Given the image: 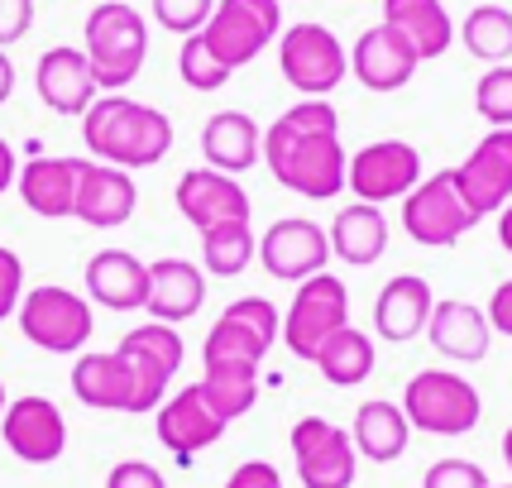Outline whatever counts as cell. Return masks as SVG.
Instances as JSON below:
<instances>
[{"instance_id":"obj_1","label":"cell","mask_w":512,"mask_h":488,"mask_svg":"<svg viewBox=\"0 0 512 488\" xmlns=\"http://www.w3.org/2000/svg\"><path fill=\"white\" fill-rule=\"evenodd\" d=\"M264 163L273 182L307 201H331L345 187V144L340 115L326 96H302L264 130Z\"/></svg>"},{"instance_id":"obj_2","label":"cell","mask_w":512,"mask_h":488,"mask_svg":"<svg viewBox=\"0 0 512 488\" xmlns=\"http://www.w3.org/2000/svg\"><path fill=\"white\" fill-rule=\"evenodd\" d=\"M82 144L91 149L96 163H115L125 173L154 168L173 149V120L144 106L125 91H106L82 111Z\"/></svg>"},{"instance_id":"obj_3","label":"cell","mask_w":512,"mask_h":488,"mask_svg":"<svg viewBox=\"0 0 512 488\" xmlns=\"http://www.w3.org/2000/svg\"><path fill=\"white\" fill-rule=\"evenodd\" d=\"M82 53L101 91H125L149 58V20L125 0H101L82 24Z\"/></svg>"},{"instance_id":"obj_4","label":"cell","mask_w":512,"mask_h":488,"mask_svg":"<svg viewBox=\"0 0 512 488\" xmlns=\"http://www.w3.org/2000/svg\"><path fill=\"white\" fill-rule=\"evenodd\" d=\"M402 417L407 426L431 431V436H469L484 417V402L469 378L422 369V374H412L407 393H402Z\"/></svg>"},{"instance_id":"obj_5","label":"cell","mask_w":512,"mask_h":488,"mask_svg":"<svg viewBox=\"0 0 512 488\" xmlns=\"http://www.w3.org/2000/svg\"><path fill=\"white\" fill-rule=\"evenodd\" d=\"M197 34L230 72H240L283 34V0H216Z\"/></svg>"},{"instance_id":"obj_6","label":"cell","mask_w":512,"mask_h":488,"mask_svg":"<svg viewBox=\"0 0 512 488\" xmlns=\"http://www.w3.org/2000/svg\"><path fill=\"white\" fill-rule=\"evenodd\" d=\"M278 67L297 96H331L350 77V48L326 24L302 20L278 34Z\"/></svg>"},{"instance_id":"obj_7","label":"cell","mask_w":512,"mask_h":488,"mask_svg":"<svg viewBox=\"0 0 512 488\" xmlns=\"http://www.w3.org/2000/svg\"><path fill=\"white\" fill-rule=\"evenodd\" d=\"M15 316H20L24 340L48 355H77L91 340V302L63 283H44V288L24 292Z\"/></svg>"},{"instance_id":"obj_8","label":"cell","mask_w":512,"mask_h":488,"mask_svg":"<svg viewBox=\"0 0 512 488\" xmlns=\"http://www.w3.org/2000/svg\"><path fill=\"white\" fill-rule=\"evenodd\" d=\"M340 326H350V288H345L335 273H316L307 283H297V297H292L288 316H283L278 340L288 345L292 359H307V364H312L316 350H321Z\"/></svg>"},{"instance_id":"obj_9","label":"cell","mask_w":512,"mask_h":488,"mask_svg":"<svg viewBox=\"0 0 512 488\" xmlns=\"http://www.w3.org/2000/svg\"><path fill=\"white\" fill-rule=\"evenodd\" d=\"M283 316L268 297H235L216 316V326L201 345V364H264V355L278 345Z\"/></svg>"},{"instance_id":"obj_10","label":"cell","mask_w":512,"mask_h":488,"mask_svg":"<svg viewBox=\"0 0 512 488\" xmlns=\"http://www.w3.org/2000/svg\"><path fill=\"white\" fill-rule=\"evenodd\" d=\"M115 355L125 359V369L134 378V412H154L158 402L168 398V383L187 359L178 326H163V321H144L130 335H120Z\"/></svg>"},{"instance_id":"obj_11","label":"cell","mask_w":512,"mask_h":488,"mask_svg":"<svg viewBox=\"0 0 512 488\" xmlns=\"http://www.w3.org/2000/svg\"><path fill=\"white\" fill-rule=\"evenodd\" d=\"M474 225L479 221H474V211L460 197L450 168L436 173V178H422L402 197V230H407V240L426 244V249H455Z\"/></svg>"},{"instance_id":"obj_12","label":"cell","mask_w":512,"mask_h":488,"mask_svg":"<svg viewBox=\"0 0 512 488\" xmlns=\"http://www.w3.org/2000/svg\"><path fill=\"white\" fill-rule=\"evenodd\" d=\"M288 445H292V465H297L302 488H350L355 484L359 455H355V441H350L345 426L326 422V417H302V422H292Z\"/></svg>"},{"instance_id":"obj_13","label":"cell","mask_w":512,"mask_h":488,"mask_svg":"<svg viewBox=\"0 0 512 488\" xmlns=\"http://www.w3.org/2000/svg\"><path fill=\"white\" fill-rule=\"evenodd\" d=\"M422 182V154L407 139H374L345 163V187L355 201L383 206V201H402Z\"/></svg>"},{"instance_id":"obj_14","label":"cell","mask_w":512,"mask_h":488,"mask_svg":"<svg viewBox=\"0 0 512 488\" xmlns=\"http://www.w3.org/2000/svg\"><path fill=\"white\" fill-rule=\"evenodd\" d=\"M450 178L460 187L465 206L474 211V221L498 216L512 201V130H489L465 154V163L450 168Z\"/></svg>"},{"instance_id":"obj_15","label":"cell","mask_w":512,"mask_h":488,"mask_svg":"<svg viewBox=\"0 0 512 488\" xmlns=\"http://www.w3.org/2000/svg\"><path fill=\"white\" fill-rule=\"evenodd\" d=\"M259 264L278 278V283H307L316 273H326L331 264V240L326 230L307 216H288V221H273L259 235Z\"/></svg>"},{"instance_id":"obj_16","label":"cell","mask_w":512,"mask_h":488,"mask_svg":"<svg viewBox=\"0 0 512 488\" xmlns=\"http://www.w3.org/2000/svg\"><path fill=\"white\" fill-rule=\"evenodd\" d=\"M0 436H5V450L15 460H24V465H53V460H63V450H67L63 412H58V402L39 398V393L5 402Z\"/></svg>"},{"instance_id":"obj_17","label":"cell","mask_w":512,"mask_h":488,"mask_svg":"<svg viewBox=\"0 0 512 488\" xmlns=\"http://www.w3.org/2000/svg\"><path fill=\"white\" fill-rule=\"evenodd\" d=\"M417 67H422L417 48L407 44L398 29H388V24L364 29L355 39V48H350V72H355V82L364 91H379V96L402 91L412 77H417Z\"/></svg>"},{"instance_id":"obj_18","label":"cell","mask_w":512,"mask_h":488,"mask_svg":"<svg viewBox=\"0 0 512 488\" xmlns=\"http://www.w3.org/2000/svg\"><path fill=\"white\" fill-rule=\"evenodd\" d=\"M173 201H178L182 221L197 225V235L211 230V225H225V221H249V211H254V206H249V192L230 178V173H221V168H187L178 178Z\"/></svg>"},{"instance_id":"obj_19","label":"cell","mask_w":512,"mask_h":488,"mask_svg":"<svg viewBox=\"0 0 512 488\" xmlns=\"http://www.w3.org/2000/svg\"><path fill=\"white\" fill-rule=\"evenodd\" d=\"M158 417V441L168 445L173 455H178L182 465H192L197 460V450H211V445L225 436V422L211 412V402L201 398L197 383H187L182 393H173V398H163L154 407Z\"/></svg>"},{"instance_id":"obj_20","label":"cell","mask_w":512,"mask_h":488,"mask_svg":"<svg viewBox=\"0 0 512 488\" xmlns=\"http://www.w3.org/2000/svg\"><path fill=\"white\" fill-rule=\"evenodd\" d=\"M139 206V187L125 168L115 163H96L87 158L82 163V178H77V201H72V216L82 225H96V230H115L125 225Z\"/></svg>"},{"instance_id":"obj_21","label":"cell","mask_w":512,"mask_h":488,"mask_svg":"<svg viewBox=\"0 0 512 488\" xmlns=\"http://www.w3.org/2000/svg\"><path fill=\"white\" fill-rule=\"evenodd\" d=\"M426 340L441 359H455V364H479L493 345V326L489 316L474 307V302H460V297H436V307L426 316Z\"/></svg>"},{"instance_id":"obj_22","label":"cell","mask_w":512,"mask_h":488,"mask_svg":"<svg viewBox=\"0 0 512 488\" xmlns=\"http://www.w3.org/2000/svg\"><path fill=\"white\" fill-rule=\"evenodd\" d=\"M34 91L53 115H82L101 96L96 77H91V63L82 48L72 44H58L48 48L44 58L34 63Z\"/></svg>"},{"instance_id":"obj_23","label":"cell","mask_w":512,"mask_h":488,"mask_svg":"<svg viewBox=\"0 0 512 488\" xmlns=\"http://www.w3.org/2000/svg\"><path fill=\"white\" fill-rule=\"evenodd\" d=\"M82 163L87 158H48L34 154L15 173V187H20V201L44 216V221H67L72 216V201H77V178H82Z\"/></svg>"},{"instance_id":"obj_24","label":"cell","mask_w":512,"mask_h":488,"mask_svg":"<svg viewBox=\"0 0 512 488\" xmlns=\"http://www.w3.org/2000/svg\"><path fill=\"white\" fill-rule=\"evenodd\" d=\"M201 302H206V273L192 259H158V264H149V297H144L149 321L182 326V321H192L201 311Z\"/></svg>"},{"instance_id":"obj_25","label":"cell","mask_w":512,"mask_h":488,"mask_svg":"<svg viewBox=\"0 0 512 488\" xmlns=\"http://www.w3.org/2000/svg\"><path fill=\"white\" fill-rule=\"evenodd\" d=\"M201 154H206V168L240 178L254 163H264V130L245 111H216L201 125Z\"/></svg>"},{"instance_id":"obj_26","label":"cell","mask_w":512,"mask_h":488,"mask_svg":"<svg viewBox=\"0 0 512 488\" xmlns=\"http://www.w3.org/2000/svg\"><path fill=\"white\" fill-rule=\"evenodd\" d=\"M87 297L111 311H139L149 297V264L130 249H101L87 259Z\"/></svg>"},{"instance_id":"obj_27","label":"cell","mask_w":512,"mask_h":488,"mask_svg":"<svg viewBox=\"0 0 512 488\" xmlns=\"http://www.w3.org/2000/svg\"><path fill=\"white\" fill-rule=\"evenodd\" d=\"M436 307V292L422 273H398L379 288V302H374V331L383 340H412V335L426 331V316Z\"/></svg>"},{"instance_id":"obj_28","label":"cell","mask_w":512,"mask_h":488,"mask_svg":"<svg viewBox=\"0 0 512 488\" xmlns=\"http://www.w3.org/2000/svg\"><path fill=\"white\" fill-rule=\"evenodd\" d=\"M326 240H331V259H345V264H355V268H369V264H379L383 249H388V216H383V206L350 201V206H340V211H335Z\"/></svg>"},{"instance_id":"obj_29","label":"cell","mask_w":512,"mask_h":488,"mask_svg":"<svg viewBox=\"0 0 512 488\" xmlns=\"http://www.w3.org/2000/svg\"><path fill=\"white\" fill-rule=\"evenodd\" d=\"M383 24L398 29L407 44L417 48V58L431 63L455 44V20H450L446 0H383Z\"/></svg>"},{"instance_id":"obj_30","label":"cell","mask_w":512,"mask_h":488,"mask_svg":"<svg viewBox=\"0 0 512 488\" xmlns=\"http://www.w3.org/2000/svg\"><path fill=\"white\" fill-rule=\"evenodd\" d=\"M72 393L96 412H134V378L115 350H91L72 364Z\"/></svg>"},{"instance_id":"obj_31","label":"cell","mask_w":512,"mask_h":488,"mask_svg":"<svg viewBox=\"0 0 512 488\" xmlns=\"http://www.w3.org/2000/svg\"><path fill=\"white\" fill-rule=\"evenodd\" d=\"M350 441H355V455H364L369 465H393L402 450H407V441H412V426H407L398 402L374 398L355 412Z\"/></svg>"},{"instance_id":"obj_32","label":"cell","mask_w":512,"mask_h":488,"mask_svg":"<svg viewBox=\"0 0 512 488\" xmlns=\"http://www.w3.org/2000/svg\"><path fill=\"white\" fill-rule=\"evenodd\" d=\"M197 388H201V398L211 402V412L230 426L259 402V369L254 364H206Z\"/></svg>"},{"instance_id":"obj_33","label":"cell","mask_w":512,"mask_h":488,"mask_svg":"<svg viewBox=\"0 0 512 488\" xmlns=\"http://www.w3.org/2000/svg\"><path fill=\"white\" fill-rule=\"evenodd\" d=\"M312 364L321 369V378H326L331 388H355V383H364V378L374 374V335L355 331V326H340V331L316 350Z\"/></svg>"},{"instance_id":"obj_34","label":"cell","mask_w":512,"mask_h":488,"mask_svg":"<svg viewBox=\"0 0 512 488\" xmlns=\"http://www.w3.org/2000/svg\"><path fill=\"white\" fill-rule=\"evenodd\" d=\"M254 254H259V235L249 221H225L201 230V273H211V278H240Z\"/></svg>"},{"instance_id":"obj_35","label":"cell","mask_w":512,"mask_h":488,"mask_svg":"<svg viewBox=\"0 0 512 488\" xmlns=\"http://www.w3.org/2000/svg\"><path fill=\"white\" fill-rule=\"evenodd\" d=\"M455 39L469 48V58L479 63H508L512 58V10L503 5H474L465 15V24L455 29Z\"/></svg>"},{"instance_id":"obj_36","label":"cell","mask_w":512,"mask_h":488,"mask_svg":"<svg viewBox=\"0 0 512 488\" xmlns=\"http://www.w3.org/2000/svg\"><path fill=\"white\" fill-rule=\"evenodd\" d=\"M178 77H182V87H192V91H221L235 72L206 48L201 34H187L178 48Z\"/></svg>"},{"instance_id":"obj_37","label":"cell","mask_w":512,"mask_h":488,"mask_svg":"<svg viewBox=\"0 0 512 488\" xmlns=\"http://www.w3.org/2000/svg\"><path fill=\"white\" fill-rule=\"evenodd\" d=\"M474 111L489 120L493 130H512V67L498 63L479 77L474 87Z\"/></svg>"},{"instance_id":"obj_38","label":"cell","mask_w":512,"mask_h":488,"mask_svg":"<svg viewBox=\"0 0 512 488\" xmlns=\"http://www.w3.org/2000/svg\"><path fill=\"white\" fill-rule=\"evenodd\" d=\"M211 10H216V0H154V20L158 29H168V34H197L201 24L211 20Z\"/></svg>"},{"instance_id":"obj_39","label":"cell","mask_w":512,"mask_h":488,"mask_svg":"<svg viewBox=\"0 0 512 488\" xmlns=\"http://www.w3.org/2000/svg\"><path fill=\"white\" fill-rule=\"evenodd\" d=\"M422 488H489V474L474 465V460H436L422 474Z\"/></svg>"},{"instance_id":"obj_40","label":"cell","mask_w":512,"mask_h":488,"mask_svg":"<svg viewBox=\"0 0 512 488\" xmlns=\"http://www.w3.org/2000/svg\"><path fill=\"white\" fill-rule=\"evenodd\" d=\"M20 297H24V259L0 244V321H10L20 311Z\"/></svg>"},{"instance_id":"obj_41","label":"cell","mask_w":512,"mask_h":488,"mask_svg":"<svg viewBox=\"0 0 512 488\" xmlns=\"http://www.w3.org/2000/svg\"><path fill=\"white\" fill-rule=\"evenodd\" d=\"M106 488H168V479H163L158 465H149V460H120V465L106 474Z\"/></svg>"},{"instance_id":"obj_42","label":"cell","mask_w":512,"mask_h":488,"mask_svg":"<svg viewBox=\"0 0 512 488\" xmlns=\"http://www.w3.org/2000/svg\"><path fill=\"white\" fill-rule=\"evenodd\" d=\"M34 29V0H0V48L20 44Z\"/></svg>"},{"instance_id":"obj_43","label":"cell","mask_w":512,"mask_h":488,"mask_svg":"<svg viewBox=\"0 0 512 488\" xmlns=\"http://www.w3.org/2000/svg\"><path fill=\"white\" fill-rule=\"evenodd\" d=\"M225 488H283V474H278V465H268V460H245V465L230 469Z\"/></svg>"},{"instance_id":"obj_44","label":"cell","mask_w":512,"mask_h":488,"mask_svg":"<svg viewBox=\"0 0 512 488\" xmlns=\"http://www.w3.org/2000/svg\"><path fill=\"white\" fill-rule=\"evenodd\" d=\"M484 316H489L493 335H508V340H512V278H503V283L493 288V297H489V307H484Z\"/></svg>"},{"instance_id":"obj_45","label":"cell","mask_w":512,"mask_h":488,"mask_svg":"<svg viewBox=\"0 0 512 488\" xmlns=\"http://www.w3.org/2000/svg\"><path fill=\"white\" fill-rule=\"evenodd\" d=\"M15 173H20V163H15V149L0 139V192H10L15 187Z\"/></svg>"},{"instance_id":"obj_46","label":"cell","mask_w":512,"mask_h":488,"mask_svg":"<svg viewBox=\"0 0 512 488\" xmlns=\"http://www.w3.org/2000/svg\"><path fill=\"white\" fill-rule=\"evenodd\" d=\"M15 96V63L5 58V48H0V106Z\"/></svg>"},{"instance_id":"obj_47","label":"cell","mask_w":512,"mask_h":488,"mask_svg":"<svg viewBox=\"0 0 512 488\" xmlns=\"http://www.w3.org/2000/svg\"><path fill=\"white\" fill-rule=\"evenodd\" d=\"M498 244H503V249L512 254V201L503 206V211H498Z\"/></svg>"},{"instance_id":"obj_48","label":"cell","mask_w":512,"mask_h":488,"mask_svg":"<svg viewBox=\"0 0 512 488\" xmlns=\"http://www.w3.org/2000/svg\"><path fill=\"white\" fill-rule=\"evenodd\" d=\"M503 460H508V474H512V426L503 431Z\"/></svg>"},{"instance_id":"obj_49","label":"cell","mask_w":512,"mask_h":488,"mask_svg":"<svg viewBox=\"0 0 512 488\" xmlns=\"http://www.w3.org/2000/svg\"><path fill=\"white\" fill-rule=\"evenodd\" d=\"M0 412H5V383H0Z\"/></svg>"},{"instance_id":"obj_50","label":"cell","mask_w":512,"mask_h":488,"mask_svg":"<svg viewBox=\"0 0 512 488\" xmlns=\"http://www.w3.org/2000/svg\"><path fill=\"white\" fill-rule=\"evenodd\" d=\"M489 488H512V484H489Z\"/></svg>"}]
</instances>
